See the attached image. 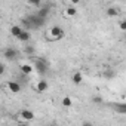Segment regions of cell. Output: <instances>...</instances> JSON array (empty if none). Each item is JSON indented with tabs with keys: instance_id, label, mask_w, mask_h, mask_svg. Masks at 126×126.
Returning a JSON list of instances; mask_svg holds the SVG:
<instances>
[{
	"instance_id": "obj_12",
	"label": "cell",
	"mask_w": 126,
	"mask_h": 126,
	"mask_svg": "<svg viewBox=\"0 0 126 126\" xmlns=\"http://www.w3.org/2000/svg\"><path fill=\"white\" fill-rule=\"evenodd\" d=\"M71 80H73V83L80 85V83L83 82V74H82V73H74V74L71 76Z\"/></svg>"
},
{
	"instance_id": "obj_15",
	"label": "cell",
	"mask_w": 126,
	"mask_h": 126,
	"mask_svg": "<svg viewBox=\"0 0 126 126\" xmlns=\"http://www.w3.org/2000/svg\"><path fill=\"white\" fill-rule=\"evenodd\" d=\"M36 52V49L33 47V46H30V45H27L25 47H24V53H27V55H33Z\"/></svg>"
},
{
	"instance_id": "obj_9",
	"label": "cell",
	"mask_w": 126,
	"mask_h": 126,
	"mask_svg": "<svg viewBox=\"0 0 126 126\" xmlns=\"http://www.w3.org/2000/svg\"><path fill=\"white\" fill-rule=\"evenodd\" d=\"M46 89H47V82H46V80H40V82L37 83V86H36V91L40 92V94L45 92Z\"/></svg>"
},
{
	"instance_id": "obj_16",
	"label": "cell",
	"mask_w": 126,
	"mask_h": 126,
	"mask_svg": "<svg viewBox=\"0 0 126 126\" xmlns=\"http://www.w3.org/2000/svg\"><path fill=\"white\" fill-rule=\"evenodd\" d=\"M71 104H73V101H71V98H70V96L62 98V105H64V107H71Z\"/></svg>"
},
{
	"instance_id": "obj_3",
	"label": "cell",
	"mask_w": 126,
	"mask_h": 126,
	"mask_svg": "<svg viewBox=\"0 0 126 126\" xmlns=\"http://www.w3.org/2000/svg\"><path fill=\"white\" fill-rule=\"evenodd\" d=\"M34 67H36V71L37 73H40V74H45V73H47V62L45 61V59H36L34 61Z\"/></svg>"
},
{
	"instance_id": "obj_20",
	"label": "cell",
	"mask_w": 126,
	"mask_h": 126,
	"mask_svg": "<svg viewBox=\"0 0 126 126\" xmlns=\"http://www.w3.org/2000/svg\"><path fill=\"white\" fill-rule=\"evenodd\" d=\"M105 77L107 79H113L114 77V71H105Z\"/></svg>"
},
{
	"instance_id": "obj_1",
	"label": "cell",
	"mask_w": 126,
	"mask_h": 126,
	"mask_svg": "<svg viewBox=\"0 0 126 126\" xmlns=\"http://www.w3.org/2000/svg\"><path fill=\"white\" fill-rule=\"evenodd\" d=\"M27 18L30 19L31 28H40V27H43V25H45V22H46V19H45V18H42V16H39L37 14L30 15V16H27Z\"/></svg>"
},
{
	"instance_id": "obj_6",
	"label": "cell",
	"mask_w": 126,
	"mask_h": 126,
	"mask_svg": "<svg viewBox=\"0 0 126 126\" xmlns=\"http://www.w3.org/2000/svg\"><path fill=\"white\" fill-rule=\"evenodd\" d=\"M22 31H24L22 25H12V27H11V34H12L14 37H18Z\"/></svg>"
},
{
	"instance_id": "obj_19",
	"label": "cell",
	"mask_w": 126,
	"mask_h": 126,
	"mask_svg": "<svg viewBox=\"0 0 126 126\" xmlns=\"http://www.w3.org/2000/svg\"><path fill=\"white\" fill-rule=\"evenodd\" d=\"M119 27H120V30H122V31H126V19H123V21H120V24H119Z\"/></svg>"
},
{
	"instance_id": "obj_22",
	"label": "cell",
	"mask_w": 126,
	"mask_h": 126,
	"mask_svg": "<svg viewBox=\"0 0 126 126\" xmlns=\"http://www.w3.org/2000/svg\"><path fill=\"white\" fill-rule=\"evenodd\" d=\"M70 2H71L73 5H79V2H80V0H70Z\"/></svg>"
},
{
	"instance_id": "obj_7",
	"label": "cell",
	"mask_w": 126,
	"mask_h": 126,
	"mask_svg": "<svg viewBox=\"0 0 126 126\" xmlns=\"http://www.w3.org/2000/svg\"><path fill=\"white\" fill-rule=\"evenodd\" d=\"M21 117H22L24 120H33V119H34V113H33L31 110H22V111H21Z\"/></svg>"
},
{
	"instance_id": "obj_8",
	"label": "cell",
	"mask_w": 126,
	"mask_h": 126,
	"mask_svg": "<svg viewBox=\"0 0 126 126\" xmlns=\"http://www.w3.org/2000/svg\"><path fill=\"white\" fill-rule=\"evenodd\" d=\"M113 108L116 111H119L120 114H126V104L125 102H119V104H113Z\"/></svg>"
},
{
	"instance_id": "obj_18",
	"label": "cell",
	"mask_w": 126,
	"mask_h": 126,
	"mask_svg": "<svg viewBox=\"0 0 126 126\" xmlns=\"http://www.w3.org/2000/svg\"><path fill=\"white\" fill-rule=\"evenodd\" d=\"M27 2L30 3V5H33V6H40V3H42V0H27Z\"/></svg>"
},
{
	"instance_id": "obj_2",
	"label": "cell",
	"mask_w": 126,
	"mask_h": 126,
	"mask_svg": "<svg viewBox=\"0 0 126 126\" xmlns=\"http://www.w3.org/2000/svg\"><path fill=\"white\" fill-rule=\"evenodd\" d=\"M47 34H49V39L50 40H59V39L64 37V30H62L61 27H58V25H55V27H52L49 30Z\"/></svg>"
},
{
	"instance_id": "obj_11",
	"label": "cell",
	"mask_w": 126,
	"mask_h": 126,
	"mask_svg": "<svg viewBox=\"0 0 126 126\" xmlns=\"http://www.w3.org/2000/svg\"><path fill=\"white\" fill-rule=\"evenodd\" d=\"M18 40H21V42H24V43H27L28 40H30V33H28V30H24L18 37H16Z\"/></svg>"
},
{
	"instance_id": "obj_21",
	"label": "cell",
	"mask_w": 126,
	"mask_h": 126,
	"mask_svg": "<svg viewBox=\"0 0 126 126\" xmlns=\"http://www.w3.org/2000/svg\"><path fill=\"white\" fill-rule=\"evenodd\" d=\"M94 102H96V104H101V98H98V96H96V98H94Z\"/></svg>"
},
{
	"instance_id": "obj_17",
	"label": "cell",
	"mask_w": 126,
	"mask_h": 126,
	"mask_svg": "<svg viewBox=\"0 0 126 126\" xmlns=\"http://www.w3.org/2000/svg\"><path fill=\"white\" fill-rule=\"evenodd\" d=\"M65 14H67L68 16H74V15H76V8H73V6H71V8H67Z\"/></svg>"
},
{
	"instance_id": "obj_13",
	"label": "cell",
	"mask_w": 126,
	"mask_h": 126,
	"mask_svg": "<svg viewBox=\"0 0 126 126\" xmlns=\"http://www.w3.org/2000/svg\"><path fill=\"white\" fill-rule=\"evenodd\" d=\"M33 68H34V67H31L30 64H22V65H21V73H22V74H30V73L33 71Z\"/></svg>"
},
{
	"instance_id": "obj_10",
	"label": "cell",
	"mask_w": 126,
	"mask_h": 126,
	"mask_svg": "<svg viewBox=\"0 0 126 126\" xmlns=\"http://www.w3.org/2000/svg\"><path fill=\"white\" fill-rule=\"evenodd\" d=\"M49 12H50V9H49L47 6H45V8H40V9L37 11V15L46 19V18H47V15H49Z\"/></svg>"
},
{
	"instance_id": "obj_5",
	"label": "cell",
	"mask_w": 126,
	"mask_h": 126,
	"mask_svg": "<svg viewBox=\"0 0 126 126\" xmlns=\"http://www.w3.org/2000/svg\"><path fill=\"white\" fill-rule=\"evenodd\" d=\"M8 88H9V91L14 92V94H18V92L21 91V85H19L18 82H9V83H8Z\"/></svg>"
},
{
	"instance_id": "obj_4",
	"label": "cell",
	"mask_w": 126,
	"mask_h": 126,
	"mask_svg": "<svg viewBox=\"0 0 126 126\" xmlns=\"http://www.w3.org/2000/svg\"><path fill=\"white\" fill-rule=\"evenodd\" d=\"M3 55H5V58H6L8 61H14V59L16 58V55H18V52H16L15 49H12V47H8V49H5V52H3Z\"/></svg>"
},
{
	"instance_id": "obj_14",
	"label": "cell",
	"mask_w": 126,
	"mask_h": 126,
	"mask_svg": "<svg viewBox=\"0 0 126 126\" xmlns=\"http://www.w3.org/2000/svg\"><path fill=\"white\" fill-rule=\"evenodd\" d=\"M119 15V11L114 9V8H108L107 9V16H117Z\"/></svg>"
}]
</instances>
